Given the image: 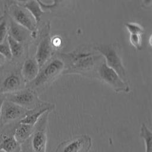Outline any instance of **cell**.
I'll list each match as a JSON object with an SVG mask.
<instances>
[{
  "mask_svg": "<svg viewBox=\"0 0 152 152\" xmlns=\"http://www.w3.org/2000/svg\"><path fill=\"white\" fill-rule=\"evenodd\" d=\"M59 57L65 64L64 73L86 74L99 65L103 56L87 47H81L68 53H61Z\"/></svg>",
  "mask_w": 152,
  "mask_h": 152,
  "instance_id": "cell-1",
  "label": "cell"
},
{
  "mask_svg": "<svg viewBox=\"0 0 152 152\" xmlns=\"http://www.w3.org/2000/svg\"><path fill=\"white\" fill-rule=\"evenodd\" d=\"M65 68V64L59 57L50 58L40 69L36 77L30 82L27 83L26 87L37 93L42 91L50 85Z\"/></svg>",
  "mask_w": 152,
  "mask_h": 152,
  "instance_id": "cell-2",
  "label": "cell"
},
{
  "mask_svg": "<svg viewBox=\"0 0 152 152\" xmlns=\"http://www.w3.org/2000/svg\"><path fill=\"white\" fill-rule=\"evenodd\" d=\"M96 77L109 85L116 93H129L130 87L119 75L102 61L96 69Z\"/></svg>",
  "mask_w": 152,
  "mask_h": 152,
  "instance_id": "cell-3",
  "label": "cell"
},
{
  "mask_svg": "<svg viewBox=\"0 0 152 152\" xmlns=\"http://www.w3.org/2000/svg\"><path fill=\"white\" fill-rule=\"evenodd\" d=\"M94 49L104 58L106 65L125 81L127 76L126 71L115 46L112 45H99Z\"/></svg>",
  "mask_w": 152,
  "mask_h": 152,
  "instance_id": "cell-4",
  "label": "cell"
},
{
  "mask_svg": "<svg viewBox=\"0 0 152 152\" xmlns=\"http://www.w3.org/2000/svg\"><path fill=\"white\" fill-rule=\"evenodd\" d=\"M8 15L15 23L28 30L31 36L36 35L37 25L30 13L16 2L10 3L5 11Z\"/></svg>",
  "mask_w": 152,
  "mask_h": 152,
  "instance_id": "cell-5",
  "label": "cell"
},
{
  "mask_svg": "<svg viewBox=\"0 0 152 152\" xmlns=\"http://www.w3.org/2000/svg\"><path fill=\"white\" fill-rule=\"evenodd\" d=\"M5 100L17 104L27 110L32 109L43 102L39 98L36 91L27 87L12 93H7L5 96Z\"/></svg>",
  "mask_w": 152,
  "mask_h": 152,
  "instance_id": "cell-6",
  "label": "cell"
},
{
  "mask_svg": "<svg viewBox=\"0 0 152 152\" xmlns=\"http://www.w3.org/2000/svg\"><path fill=\"white\" fill-rule=\"evenodd\" d=\"M49 112L43 114L34 125L30 142L34 152H46L47 144V126Z\"/></svg>",
  "mask_w": 152,
  "mask_h": 152,
  "instance_id": "cell-7",
  "label": "cell"
},
{
  "mask_svg": "<svg viewBox=\"0 0 152 152\" xmlns=\"http://www.w3.org/2000/svg\"><path fill=\"white\" fill-rule=\"evenodd\" d=\"M92 145V139L88 135H77L58 145L55 152H88Z\"/></svg>",
  "mask_w": 152,
  "mask_h": 152,
  "instance_id": "cell-8",
  "label": "cell"
},
{
  "mask_svg": "<svg viewBox=\"0 0 152 152\" xmlns=\"http://www.w3.org/2000/svg\"><path fill=\"white\" fill-rule=\"evenodd\" d=\"M28 110L4 99L1 110L2 121L4 123H9L19 120L25 116Z\"/></svg>",
  "mask_w": 152,
  "mask_h": 152,
  "instance_id": "cell-9",
  "label": "cell"
},
{
  "mask_svg": "<svg viewBox=\"0 0 152 152\" xmlns=\"http://www.w3.org/2000/svg\"><path fill=\"white\" fill-rule=\"evenodd\" d=\"M53 48L49 31L47 30L39 42L34 57L39 68L51 58Z\"/></svg>",
  "mask_w": 152,
  "mask_h": 152,
  "instance_id": "cell-10",
  "label": "cell"
},
{
  "mask_svg": "<svg viewBox=\"0 0 152 152\" xmlns=\"http://www.w3.org/2000/svg\"><path fill=\"white\" fill-rule=\"evenodd\" d=\"M55 107V105L49 102H43L34 108L28 110L24 118L20 121V123L34 125L40 117L47 112H52Z\"/></svg>",
  "mask_w": 152,
  "mask_h": 152,
  "instance_id": "cell-11",
  "label": "cell"
},
{
  "mask_svg": "<svg viewBox=\"0 0 152 152\" xmlns=\"http://www.w3.org/2000/svg\"><path fill=\"white\" fill-rule=\"evenodd\" d=\"M24 82L23 77L18 73H11L4 80L1 90L2 93H12L20 90L23 88Z\"/></svg>",
  "mask_w": 152,
  "mask_h": 152,
  "instance_id": "cell-12",
  "label": "cell"
},
{
  "mask_svg": "<svg viewBox=\"0 0 152 152\" xmlns=\"http://www.w3.org/2000/svg\"><path fill=\"white\" fill-rule=\"evenodd\" d=\"M39 69L38 64L34 58H27L22 66L21 75L25 82H30L36 77Z\"/></svg>",
  "mask_w": 152,
  "mask_h": 152,
  "instance_id": "cell-13",
  "label": "cell"
},
{
  "mask_svg": "<svg viewBox=\"0 0 152 152\" xmlns=\"http://www.w3.org/2000/svg\"><path fill=\"white\" fill-rule=\"evenodd\" d=\"M8 15V14H7ZM9 29L8 34L12 38L20 43H23L28 37L31 33L26 28L15 23L11 17L8 15Z\"/></svg>",
  "mask_w": 152,
  "mask_h": 152,
  "instance_id": "cell-14",
  "label": "cell"
},
{
  "mask_svg": "<svg viewBox=\"0 0 152 152\" xmlns=\"http://www.w3.org/2000/svg\"><path fill=\"white\" fill-rule=\"evenodd\" d=\"M34 125L18 122L14 132V136L20 145L29 139L33 132Z\"/></svg>",
  "mask_w": 152,
  "mask_h": 152,
  "instance_id": "cell-15",
  "label": "cell"
},
{
  "mask_svg": "<svg viewBox=\"0 0 152 152\" xmlns=\"http://www.w3.org/2000/svg\"><path fill=\"white\" fill-rule=\"evenodd\" d=\"M0 150L4 152H21V145L14 135L5 136L0 143Z\"/></svg>",
  "mask_w": 152,
  "mask_h": 152,
  "instance_id": "cell-16",
  "label": "cell"
},
{
  "mask_svg": "<svg viewBox=\"0 0 152 152\" xmlns=\"http://www.w3.org/2000/svg\"><path fill=\"white\" fill-rule=\"evenodd\" d=\"M21 6L24 8L30 13L34 19L36 24L37 26L41 20L42 16L45 13V11H43L39 4L36 0H28L27 2L21 5Z\"/></svg>",
  "mask_w": 152,
  "mask_h": 152,
  "instance_id": "cell-17",
  "label": "cell"
},
{
  "mask_svg": "<svg viewBox=\"0 0 152 152\" xmlns=\"http://www.w3.org/2000/svg\"><path fill=\"white\" fill-rule=\"evenodd\" d=\"M140 135L144 141L145 152H152V133L144 123L141 124Z\"/></svg>",
  "mask_w": 152,
  "mask_h": 152,
  "instance_id": "cell-18",
  "label": "cell"
},
{
  "mask_svg": "<svg viewBox=\"0 0 152 152\" xmlns=\"http://www.w3.org/2000/svg\"><path fill=\"white\" fill-rule=\"evenodd\" d=\"M7 40L10 47L12 58L20 57L24 52L23 44L14 40L9 34H8L7 37Z\"/></svg>",
  "mask_w": 152,
  "mask_h": 152,
  "instance_id": "cell-19",
  "label": "cell"
},
{
  "mask_svg": "<svg viewBox=\"0 0 152 152\" xmlns=\"http://www.w3.org/2000/svg\"><path fill=\"white\" fill-rule=\"evenodd\" d=\"M9 23L8 15L5 11L0 19V43L4 42L8 34Z\"/></svg>",
  "mask_w": 152,
  "mask_h": 152,
  "instance_id": "cell-20",
  "label": "cell"
},
{
  "mask_svg": "<svg viewBox=\"0 0 152 152\" xmlns=\"http://www.w3.org/2000/svg\"><path fill=\"white\" fill-rule=\"evenodd\" d=\"M125 26L129 34H138L142 35L144 32L142 26L137 23L128 22L125 24Z\"/></svg>",
  "mask_w": 152,
  "mask_h": 152,
  "instance_id": "cell-21",
  "label": "cell"
},
{
  "mask_svg": "<svg viewBox=\"0 0 152 152\" xmlns=\"http://www.w3.org/2000/svg\"><path fill=\"white\" fill-rule=\"evenodd\" d=\"M129 40L130 44L137 50H140L142 48V37L138 34H129Z\"/></svg>",
  "mask_w": 152,
  "mask_h": 152,
  "instance_id": "cell-22",
  "label": "cell"
},
{
  "mask_svg": "<svg viewBox=\"0 0 152 152\" xmlns=\"http://www.w3.org/2000/svg\"><path fill=\"white\" fill-rule=\"evenodd\" d=\"M0 55L8 60H11L12 58L7 39L2 43H0Z\"/></svg>",
  "mask_w": 152,
  "mask_h": 152,
  "instance_id": "cell-23",
  "label": "cell"
},
{
  "mask_svg": "<svg viewBox=\"0 0 152 152\" xmlns=\"http://www.w3.org/2000/svg\"><path fill=\"white\" fill-rule=\"evenodd\" d=\"M21 145H23V147H21V152H34L31 145L30 138Z\"/></svg>",
  "mask_w": 152,
  "mask_h": 152,
  "instance_id": "cell-24",
  "label": "cell"
},
{
  "mask_svg": "<svg viewBox=\"0 0 152 152\" xmlns=\"http://www.w3.org/2000/svg\"><path fill=\"white\" fill-rule=\"evenodd\" d=\"M65 0H53V3L50 4H48L46 9H53L58 7L60 4H61Z\"/></svg>",
  "mask_w": 152,
  "mask_h": 152,
  "instance_id": "cell-25",
  "label": "cell"
},
{
  "mask_svg": "<svg viewBox=\"0 0 152 152\" xmlns=\"http://www.w3.org/2000/svg\"><path fill=\"white\" fill-rule=\"evenodd\" d=\"M51 43L53 48H58L61 46L62 41L61 39L59 37H55L52 39H51Z\"/></svg>",
  "mask_w": 152,
  "mask_h": 152,
  "instance_id": "cell-26",
  "label": "cell"
},
{
  "mask_svg": "<svg viewBox=\"0 0 152 152\" xmlns=\"http://www.w3.org/2000/svg\"><path fill=\"white\" fill-rule=\"evenodd\" d=\"M152 4V0H142L141 5L144 8H150Z\"/></svg>",
  "mask_w": 152,
  "mask_h": 152,
  "instance_id": "cell-27",
  "label": "cell"
},
{
  "mask_svg": "<svg viewBox=\"0 0 152 152\" xmlns=\"http://www.w3.org/2000/svg\"><path fill=\"white\" fill-rule=\"evenodd\" d=\"M28 0H16V3L20 5L24 4V3L27 2Z\"/></svg>",
  "mask_w": 152,
  "mask_h": 152,
  "instance_id": "cell-28",
  "label": "cell"
},
{
  "mask_svg": "<svg viewBox=\"0 0 152 152\" xmlns=\"http://www.w3.org/2000/svg\"><path fill=\"white\" fill-rule=\"evenodd\" d=\"M5 59V58L2 55H0V65H1L4 62Z\"/></svg>",
  "mask_w": 152,
  "mask_h": 152,
  "instance_id": "cell-29",
  "label": "cell"
},
{
  "mask_svg": "<svg viewBox=\"0 0 152 152\" xmlns=\"http://www.w3.org/2000/svg\"><path fill=\"white\" fill-rule=\"evenodd\" d=\"M4 99H0V114H1V107L2 105V103L4 102Z\"/></svg>",
  "mask_w": 152,
  "mask_h": 152,
  "instance_id": "cell-30",
  "label": "cell"
},
{
  "mask_svg": "<svg viewBox=\"0 0 152 152\" xmlns=\"http://www.w3.org/2000/svg\"><path fill=\"white\" fill-rule=\"evenodd\" d=\"M151 36H150V38H149V43H150V46H151Z\"/></svg>",
  "mask_w": 152,
  "mask_h": 152,
  "instance_id": "cell-31",
  "label": "cell"
},
{
  "mask_svg": "<svg viewBox=\"0 0 152 152\" xmlns=\"http://www.w3.org/2000/svg\"><path fill=\"white\" fill-rule=\"evenodd\" d=\"M1 17H0V19H1Z\"/></svg>",
  "mask_w": 152,
  "mask_h": 152,
  "instance_id": "cell-32",
  "label": "cell"
}]
</instances>
